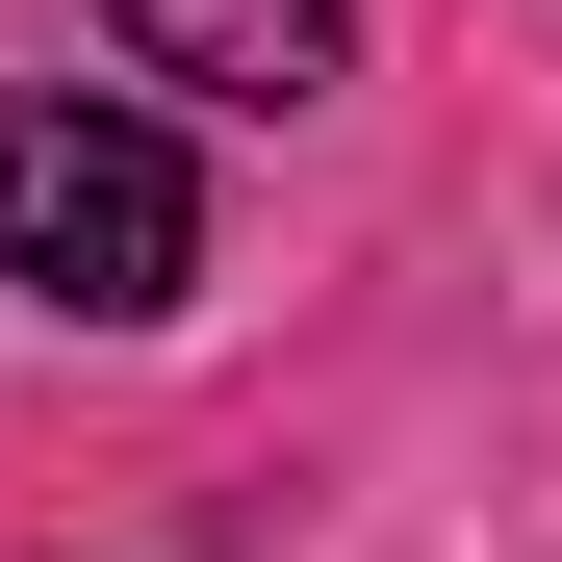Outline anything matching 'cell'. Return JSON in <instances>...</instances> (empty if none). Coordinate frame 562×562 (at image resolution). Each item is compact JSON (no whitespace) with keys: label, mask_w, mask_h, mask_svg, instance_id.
Returning <instances> with one entry per match:
<instances>
[{"label":"cell","mask_w":562,"mask_h":562,"mask_svg":"<svg viewBox=\"0 0 562 562\" xmlns=\"http://www.w3.org/2000/svg\"><path fill=\"white\" fill-rule=\"evenodd\" d=\"M0 281H52L77 333H154L179 281H205V179H179V128L128 103H0Z\"/></svg>","instance_id":"6da1fadb"},{"label":"cell","mask_w":562,"mask_h":562,"mask_svg":"<svg viewBox=\"0 0 562 562\" xmlns=\"http://www.w3.org/2000/svg\"><path fill=\"white\" fill-rule=\"evenodd\" d=\"M128 77H179V103H333V52H358V0H103Z\"/></svg>","instance_id":"7a4b0ae2"}]
</instances>
